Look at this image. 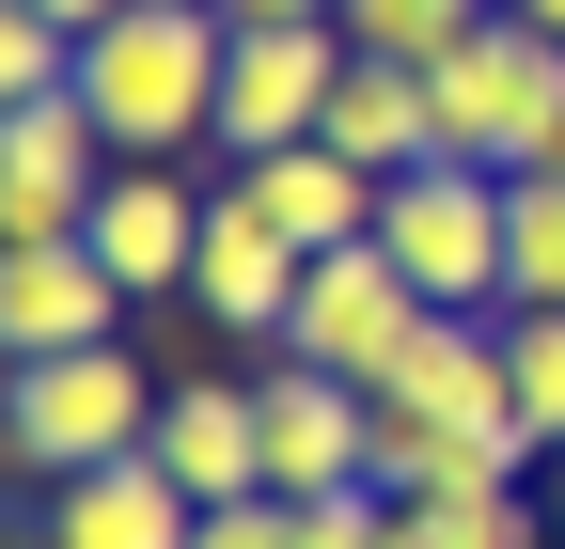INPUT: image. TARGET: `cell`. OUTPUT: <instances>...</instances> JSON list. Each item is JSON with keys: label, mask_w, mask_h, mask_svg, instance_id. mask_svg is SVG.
<instances>
[{"label": "cell", "mask_w": 565, "mask_h": 549, "mask_svg": "<svg viewBox=\"0 0 565 549\" xmlns=\"http://www.w3.org/2000/svg\"><path fill=\"white\" fill-rule=\"evenodd\" d=\"M299 283H315V251L267 220V204L221 173V204H204V267H189V299L221 314V330H252V346H282V314H299Z\"/></svg>", "instance_id": "11"}, {"label": "cell", "mask_w": 565, "mask_h": 549, "mask_svg": "<svg viewBox=\"0 0 565 549\" xmlns=\"http://www.w3.org/2000/svg\"><path fill=\"white\" fill-rule=\"evenodd\" d=\"M204 534V503L173 487L158 455H110V471H79V487H47V534L32 549H189Z\"/></svg>", "instance_id": "14"}, {"label": "cell", "mask_w": 565, "mask_h": 549, "mask_svg": "<svg viewBox=\"0 0 565 549\" xmlns=\"http://www.w3.org/2000/svg\"><path fill=\"white\" fill-rule=\"evenodd\" d=\"M534 549H565V534H534Z\"/></svg>", "instance_id": "26"}, {"label": "cell", "mask_w": 565, "mask_h": 549, "mask_svg": "<svg viewBox=\"0 0 565 549\" xmlns=\"http://www.w3.org/2000/svg\"><path fill=\"white\" fill-rule=\"evenodd\" d=\"M424 95H440V158H471V173H550L565 158V47L519 17V0L456 63H424Z\"/></svg>", "instance_id": "2"}, {"label": "cell", "mask_w": 565, "mask_h": 549, "mask_svg": "<svg viewBox=\"0 0 565 549\" xmlns=\"http://www.w3.org/2000/svg\"><path fill=\"white\" fill-rule=\"evenodd\" d=\"M315 142H330V158H362L377 189H393V173H424V158H440V95H424V63H377V47H362Z\"/></svg>", "instance_id": "15"}, {"label": "cell", "mask_w": 565, "mask_h": 549, "mask_svg": "<svg viewBox=\"0 0 565 549\" xmlns=\"http://www.w3.org/2000/svg\"><path fill=\"white\" fill-rule=\"evenodd\" d=\"M17 17H63V32H110L126 0H17Z\"/></svg>", "instance_id": "24"}, {"label": "cell", "mask_w": 565, "mask_h": 549, "mask_svg": "<svg viewBox=\"0 0 565 549\" xmlns=\"http://www.w3.org/2000/svg\"><path fill=\"white\" fill-rule=\"evenodd\" d=\"M236 189H252V204H267V220L299 236V251H362V236H377V204H393L362 158H330V142H282V158H252Z\"/></svg>", "instance_id": "16"}, {"label": "cell", "mask_w": 565, "mask_h": 549, "mask_svg": "<svg viewBox=\"0 0 565 549\" xmlns=\"http://www.w3.org/2000/svg\"><path fill=\"white\" fill-rule=\"evenodd\" d=\"M95 189H110V142H95V110H79V95L0 110V251L79 236V220H95Z\"/></svg>", "instance_id": "7"}, {"label": "cell", "mask_w": 565, "mask_h": 549, "mask_svg": "<svg viewBox=\"0 0 565 549\" xmlns=\"http://www.w3.org/2000/svg\"><path fill=\"white\" fill-rule=\"evenodd\" d=\"M267 487L282 503H330V487H377V392L362 377H315V362H267Z\"/></svg>", "instance_id": "8"}, {"label": "cell", "mask_w": 565, "mask_h": 549, "mask_svg": "<svg viewBox=\"0 0 565 549\" xmlns=\"http://www.w3.org/2000/svg\"><path fill=\"white\" fill-rule=\"evenodd\" d=\"M487 17H503V0H345V32H362L377 63H456Z\"/></svg>", "instance_id": "18"}, {"label": "cell", "mask_w": 565, "mask_h": 549, "mask_svg": "<svg viewBox=\"0 0 565 549\" xmlns=\"http://www.w3.org/2000/svg\"><path fill=\"white\" fill-rule=\"evenodd\" d=\"M519 17H534V32H550V47H565V0H519Z\"/></svg>", "instance_id": "25"}, {"label": "cell", "mask_w": 565, "mask_h": 549, "mask_svg": "<svg viewBox=\"0 0 565 549\" xmlns=\"http://www.w3.org/2000/svg\"><path fill=\"white\" fill-rule=\"evenodd\" d=\"M204 204H221V189H189L173 158H110V189H95L79 251L110 267L126 299H158V283H189V267H204Z\"/></svg>", "instance_id": "10"}, {"label": "cell", "mask_w": 565, "mask_h": 549, "mask_svg": "<svg viewBox=\"0 0 565 549\" xmlns=\"http://www.w3.org/2000/svg\"><path fill=\"white\" fill-rule=\"evenodd\" d=\"M110 330H126V283H110L79 236L0 251V362H63V346H110Z\"/></svg>", "instance_id": "12"}, {"label": "cell", "mask_w": 565, "mask_h": 549, "mask_svg": "<svg viewBox=\"0 0 565 549\" xmlns=\"http://www.w3.org/2000/svg\"><path fill=\"white\" fill-rule=\"evenodd\" d=\"M377 408H393V424H440V440H503V455H534V424H519V377H503V314H440Z\"/></svg>", "instance_id": "9"}, {"label": "cell", "mask_w": 565, "mask_h": 549, "mask_svg": "<svg viewBox=\"0 0 565 549\" xmlns=\"http://www.w3.org/2000/svg\"><path fill=\"white\" fill-rule=\"evenodd\" d=\"M236 32H299V17H345V0H221Z\"/></svg>", "instance_id": "23"}, {"label": "cell", "mask_w": 565, "mask_h": 549, "mask_svg": "<svg viewBox=\"0 0 565 549\" xmlns=\"http://www.w3.org/2000/svg\"><path fill=\"white\" fill-rule=\"evenodd\" d=\"M221 79H236L221 0H126L110 32H79V110L110 158H221Z\"/></svg>", "instance_id": "1"}, {"label": "cell", "mask_w": 565, "mask_h": 549, "mask_svg": "<svg viewBox=\"0 0 565 549\" xmlns=\"http://www.w3.org/2000/svg\"><path fill=\"white\" fill-rule=\"evenodd\" d=\"M0 440H17L32 487H79V471L141 455L158 440V377H141L126 346H63V362H17V392H0Z\"/></svg>", "instance_id": "3"}, {"label": "cell", "mask_w": 565, "mask_h": 549, "mask_svg": "<svg viewBox=\"0 0 565 549\" xmlns=\"http://www.w3.org/2000/svg\"><path fill=\"white\" fill-rule=\"evenodd\" d=\"M424 330H440V299H424L408 267H393V251L362 236V251H315L299 314H282V362H315V377H362V392H393Z\"/></svg>", "instance_id": "4"}, {"label": "cell", "mask_w": 565, "mask_h": 549, "mask_svg": "<svg viewBox=\"0 0 565 549\" xmlns=\"http://www.w3.org/2000/svg\"><path fill=\"white\" fill-rule=\"evenodd\" d=\"M141 455H158L189 503H252V487H267V392H236V377H173Z\"/></svg>", "instance_id": "13"}, {"label": "cell", "mask_w": 565, "mask_h": 549, "mask_svg": "<svg viewBox=\"0 0 565 549\" xmlns=\"http://www.w3.org/2000/svg\"><path fill=\"white\" fill-rule=\"evenodd\" d=\"M299 549H393V487H330V503H299Z\"/></svg>", "instance_id": "21"}, {"label": "cell", "mask_w": 565, "mask_h": 549, "mask_svg": "<svg viewBox=\"0 0 565 549\" xmlns=\"http://www.w3.org/2000/svg\"><path fill=\"white\" fill-rule=\"evenodd\" d=\"M393 549H534L519 487H487V503H393Z\"/></svg>", "instance_id": "20"}, {"label": "cell", "mask_w": 565, "mask_h": 549, "mask_svg": "<svg viewBox=\"0 0 565 549\" xmlns=\"http://www.w3.org/2000/svg\"><path fill=\"white\" fill-rule=\"evenodd\" d=\"M377 251H393V267H408V283L440 299V314H503V173H471V158L393 173Z\"/></svg>", "instance_id": "5"}, {"label": "cell", "mask_w": 565, "mask_h": 549, "mask_svg": "<svg viewBox=\"0 0 565 549\" xmlns=\"http://www.w3.org/2000/svg\"><path fill=\"white\" fill-rule=\"evenodd\" d=\"M503 314H565V158L503 173Z\"/></svg>", "instance_id": "17"}, {"label": "cell", "mask_w": 565, "mask_h": 549, "mask_svg": "<svg viewBox=\"0 0 565 549\" xmlns=\"http://www.w3.org/2000/svg\"><path fill=\"white\" fill-rule=\"evenodd\" d=\"M345 63H362V32L345 17H299V32H236V79H221V158H282V142H315L330 95H345Z\"/></svg>", "instance_id": "6"}, {"label": "cell", "mask_w": 565, "mask_h": 549, "mask_svg": "<svg viewBox=\"0 0 565 549\" xmlns=\"http://www.w3.org/2000/svg\"><path fill=\"white\" fill-rule=\"evenodd\" d=\"M189 549H299V503L282 487H252V503H204V534Z\"/></svg>", "instance_id": "22"}, {"label": "cell", "mask_w": 565, "mask_h": 549, "mask_svg": "<svg viewBox=\"0 0 565 549\" xmlns=\"http://www.w3.org/2000/svg\"><path fill=\"white\" fill-rule=\"evenodd\" d=\"M503 377H519L534 455H565V314H503Z\"/></svg>", "instance_id": "19"}]
</instances>
